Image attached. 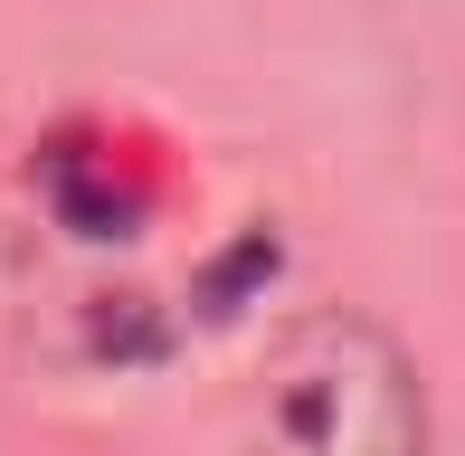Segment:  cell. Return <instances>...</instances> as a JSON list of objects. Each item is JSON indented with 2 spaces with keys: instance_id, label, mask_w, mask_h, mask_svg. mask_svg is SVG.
<instances>
[{
  "instance_id": "6da1fadb",
  "label": "cell",
  "mask_w": 465,
  "mask_h": 456,
  "mask_svg": "<svg viewBox=\"0 0 465 456\" xmlns=\"http://www.w3.org/2000/svg\"><path fill=\"white\" fill-rule=\"evenodd\" d=\"M238 456H428V400L409 352L371 314H304L247 390Z\"/></svg>"
},
{
  "instance_id": "7a4b0ae2",
  "label": "cell",
  "mask_w": 465,
  "mask_h": 456,
  "mask_svg": "<svg viewBox=\"0 0 465 456\" xmlns=\"http://www.w3.org/2000/svg\"><path fill=\"white\" fill-rule=\"evenodd\" d=\"M266 276H276V228H247V238L200 276V314H238V295H257Z\"/></svg>"
}]
</instances>
